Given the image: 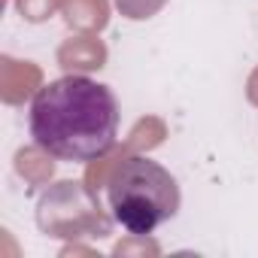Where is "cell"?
<instances>
[{
	"instance_id": "7a4b0ae2",
	"label": "cell",
	"mask_w": 258,
	"mask_h": 258,
	"mask_svg": "<svg viewBox=\"0 0 258 258\" xmlns=\"http://www.w3.org/2000/svg\"><path fill=\"white\" fill-rule=\"evenodd\" d=\"M112 219L127 234H152L179 213L182 195L176 176L152 158L134 155L121 161L106 185Z\"/></svg>"
},
{
	"instance_id": "6da1fadb",
	"label": "cell",
	"mask_w": 258,
	"mask_h": 258,
	"mask_svg": "<svg viewBox=\"0 0 258 258\" xmlns=\"http://www.w3.org/2000/svg\"><path fill=\"white\" fill-rule=\"evenodd\" d=\"M31 137L58 161H94L115 146L118 100L91 76H61L31 100Z\"/></svg>"
}]
</instances>
